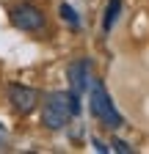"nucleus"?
I'll return each instance as SVG.
<instances>
[{
  "label": "nucleus",
  "mask_w": 149,
  "mask_h": 154,
  "mask_svg": "<svg viewBox=\"0 0 149 154\" xmlns=\"http://www.w3.org/2000/svg\"><path fill=\"white\" fill-rule=\"evenodd\" d=\"M72 116H80V96L72 91H50L42 102V124L47 129H64Z\"/></svg>",
  "instance_id": "obj_1"
},
{
  "label": "nucleus",
  "mask_w": 149,
  "mask_h": 154,
  "mask_svg": "<svg viewBox=\"0 0 149 154\" xmlns=\"http://www.w3.org/2000/svg\"><path fill=\"white\" fill-rule=\"evenodd\" d=\"M88 91H91V96H88L91 116H94L105 129H119V127L124 124V119H122V113L116 110V105H113V99H110L108 88H105L100 80H91Z\"/></svg>",
  "instance_id": "obj_2"
},
{
  "label": "nucleus",
  "mask_w": 149,
  "mask_h": 154,
  "mask_svg": "<svg viewBox=\"0 0 149 154\" xmlns=\"http://www.w3.org/2000/svg\"><path fill=\"white\" fill-rule=\"evenodd\" d=\"M8 19H11V25H14L17 30H25V33H39V30H44V25H47L42 8H36V6H30V3L14 6V8L8 11Z\"/></svg>",
  "instance_id": "obj_3"
},
{
  "label": "nucleus",
  "mask_w": 149,
  "mask_h": 154,
  "mask_svg": "<svg viewBox=\"0 0 149 154\" xmlns=\"http://www.w3.org/2000/svg\"><path fill=\"white\" fill-rule=\"evenodd\" d=\"M39 91L30 88V85H20V83H11L8 85V102L14 107V113H20V116H28L36 110V105H39Z\"/></svg>",
  "instance_id": "obj_4"
},
{
  "label": "nucleus",
  "mask_w": 149,
  "mask_h": 154,
  "mask_svg": "<svg viewBox=\"0 0 149 154\" xmlns=\"http://www.w3.org/2000/svg\"><path fill=\"white\" fill-rule=\"evenodd\" d=\"M66 80H69V91H72V94L83 96V94L88 91V85H91V61H88V58H80V61L69 63Z\"/></svg>",
  "instance_id": "obj_5"
},
{
  "label": "nucleus",
  "mask_w": 149,
  "mask_h": 154,
  "mask_svg": "<svg viewBox=\"0 0 149 154\" xmlns=\"http://www.w3.org/2000/svg\"><path fill=\"white\" fill-rule=\"evenodd\" d=\"M122 14V0H108V8H105V19H102V30L108 33L110 28L116 25V19Z\"/></svg>",
  "instance_id": "obj_6"
},
{
  "label": "nucleus",
  "mask_w": 149,
  "mask_h": 154,
  "mask_svg": "<svg viewBox=\"0 0 149 154\" xmlns=\"http://www.w3.org/2000/svg\"><path fill=\"white\" fill-rule=\"evenodd\" d=\"M61 17L66 19L72 28H80V17H78V11H74L69 3H61Z\"/></svg>",
  "instance_id": "obj_7"
},
{
  "label": "nucleus",
  "mask_w": 149,
  "mask_h": 154,
  "mask_svg": "<svg viewBox=\"0 0 149 154\" xmlns=\"http://www.w3.org/2000/svg\"><path fill=\"white\" fill-rule=\"evenodd\" d=\"M110 149H113V151H119V154H130V151H133V146H130L127 140H122V138H113Z\"/></svg>",
  "instance_id": "obj_8"
},
{
  "label": "nucleus",
  "mask_w": 149,
  "mask_h": 154,
  "mask_svg": "<svg viewBox=\"0 0 149 154\" xmlns=\"http://www.w3.org/2000/svg\"><path fill=\"white\" fill-rule=\"evenodd\" d=\"M91 146H94L97 151H102V154H105V151H110V149H108V146H105L102 140H97V138H94V140H91Z\"/></svg>",
  "instance_id": "obj_9"
}]
</instances>
